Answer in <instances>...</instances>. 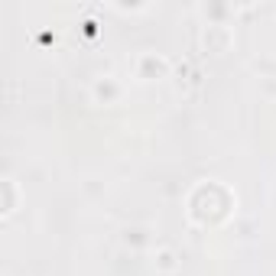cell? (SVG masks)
I'll return each mask as SVG.
<instances>
[{
	"instance_id": "1",
	"label": "cell",
	"mask_w": 276,
	"mask_h": 276,
	"mask_svg": "<svg viewBox=\"0 0 276 276\" xmlns=\"http://www.w3.org/2000/svg\"><path fill=\"white\" fill-rule=\"evenodd\" d=\"M3 189H7V192H13V179H3ZM10 211H13V198H7V201H3V215H10Z\"/></svg>"
}]
</instances>
